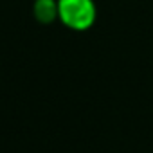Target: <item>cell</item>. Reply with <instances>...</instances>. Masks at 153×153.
Instances as JSON below:
<instances>
[{"instance_id":"obj_1","label":"cell","mask_w":153,"mask_h":153,"mask_svg":"<svg viewBox=\"0 0 153 153\" xmlns=\"http://www.w3.org/2000/svg\"><path fill=\"white\" fill-rule=\"evenodd\" d=\"M58 15L67 27L74 31H85L94 24L96 7L92 0H59Z\"/></svg>"},{"instance_id":"obj_2","label":"cell","mask_w":153,"mask_h":153,"mask_svg":"<svg viewBox=\"0 0 153 153\" xmlns=\"http://www.w3.org/2000/svg\"><path fill=\"white\" fill-rule=\"evenodd\" d=\"M33 15L36 18V22L47 25L51 22H54L58 15V4L54 0H36L34 6H33Z\"/></svg>"}]
</instances>
